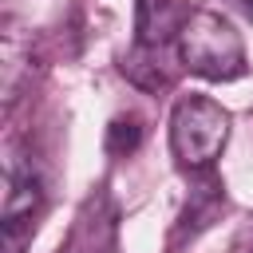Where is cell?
Wrapping results in <instances>:
<instances>
[{
	"label": "cell",
	"instance_id": "5b68a950",
	"mask_svg": "<svg viewBox=\"0 0 253 253\" xmlns=\"http://www.w3.org/2000/svg\"><path fill=\"white\" fill-rule=\"evenodd\" d=\"M186 16L178 20V8L174 0H138V43L146 47H162V40L174 32H182Z\"/></svg>",
	"mask_w": 253,
	"mask_h": 253
},
{
	"label": "cell",
	"instance_id": "7a4b0ae2",
	"mask_svg": "<svg viewBox=\"0 0 253 253\" xmlns=\"http://www.w3.org/2000/svg\"><path fill=\"white\" fill-rule=\"evenodd\" d=\"M229 142V111L206 95L178 99L170 115V150L186 170H210Z\"/></svg>",
	"mask_w": 253,
	"mask_h": 253
},
{
	"label": "cell",
	"instance_id": "277c9868",
	"mask_svg": "<svg viewBox=\"0 0 253 253\" xmlns=\"http://www.w3.org/2000/svg\"><path fill=\"white\" fill-rule=\"evenodd\" d=\"M43 202L40 178L32 174V166H8V190H4V213L0 221H32L36 225V210Z\"/></svg>",
	"mask_w": 253,
	"mask_h": 253
},
{
	"label": "cell",
	"instance_id": "52a82bcc",
	"mask_svg": "<svg viewBox=\"0 0 253 253\" xmlns=\"http://www.w3.org/2000/svg\"><path fill=\"white\" fill-rule=\"evenodd\" d=\"M138 142H142V123L134 119V115H119L111 126H107V150L111 154H134L138 150Z\"/></svg>",
	"mask_w": 253,
	"mask_h": 253
},
{
	"label": "cell",
	"instance_id": "8992f818",
	"mask_svg": "<svg viewBox=\"0 0 253 253\" xmlns=\"http://www.w3.org/2000/svg\"><path fill=\"white\" fill-rule=\"evenodd\" d=\"M154 59H158V47L138 43L130 55H123V75H130V79H134L138 87H146V91H158V87L170 83V75H166Z\"/></svg>",
	"mask_w": 253,
	"mask_h": 253
},
{
	"label": "cell",
	"instance_id": "ba28073f",
	"mask_svg": "<svg viewBox=\"0 0 253 253\" xmlns=\"http://www.w3.org/2000/svg\"><path fill=\"white\" fill-rule=\"evenodd\" d=\"M241 8H245V12H249V16H253V0H241Z\"/></svg>",
	"mask_w": 253,
	"mask_h": 253
},
{
	"label": "cell",
	"instance_id": "3957f363",
	"mask_svg": "<svg viewBox=\"0 0 253 253\" xmlns=\"http://www.w3.org/2000/svg\"><path fill=\"white\" fill-rule=\"evenodd\" d=\"M115 229H119V213H115L107 190H95L79 206V213L71 221V233L55 253H111L115 249Z\"/></svg>",
	"mask_w": 253,
	"mask_h": 253
},
{
	"label": "cell",
	"instance_id": "6da1fadb",
	"mask_svg": "<svg viewBox=\"0 0 253 253\" xmlns=\"http://www.w3.org/2000/svg\"><path fill=\"white\" fill-rule=\"evenodd\" d=\"M178 59L186 71L213 83H229L245 75V43L237 28L210 8L186 12V24L178 32Z\"/></svg>",
	"mask_w": 253,
	"mask_h": 253
}]
</instances>
